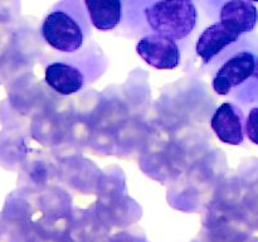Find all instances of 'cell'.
I'll list each match as a JSON object with an SVG mask.
<instances>
[{"instance_id": "5b68a950", "label": "cell", "mask_w": 258, "mask_h": 242, "mask_svg": "<svg viewBox=\"0 0 258 242\" xmlns=\"http://www.w3.org/2000/svg\"><path fill=\"white\" fill-rule=\"evenodd\" d=\"M212 130L217 138L226 144L239 145L243 141L242 112L232 103H222L211 118Z\"/></svg>"}, {"instance_id": "6da1fadb", "label": "cell", "mask_w": 258, "mask_h": 242, "mask_svg": "<svg viewBox=\"0 0 258 242\" xmlns=\"http://www.w3.org/2000/svg\"><path fill=\"white\" fill-rule=\"evenodd\" d=\"M149 25L158 34L171 39H184L196 28V5L191 0H159L145 10Z\"/></svg>"}, {"instance_id": "7a4b0ae2", "label": "cell", "mask_w": 258, "mask_h": 242, "mask_svg": "<svg viewBox=\"0 0 258 242\" xmlns=\"http://www.w3.org/2000/svg\"><path fill=\"white\" fill-rule=\"evenodd\" d=\"M42 35L50 47L59 52H75L83 44V32L80 24L70 14L60 10L45 17Z\"/></svg>"}, {"instance_id": "8992f818", "label": "cell", "mask_w": 258, "mask_h": 242, "mask_svg": "<svg viewBox=\"0 0 258 242\" xmlns=\"http://www.w3.org/2000/svg\"><path fill=\"white\" fill-rule=\"evenodd\" d=\"M219 18L227 29L241 35L251 32L256 27L258 10L247 0H229L222 7Z\"/></svg>"}, {"instance_id": "7c38bea8", "label": "cell", "mask_w": 258, "mask_h": 242, "mask_svg": "<svg viewBox=\"0 0 258 242\" xmlns=\"http://www.w3.org/2000/svg\"><path fill=\"white\" fill-rule=\"evenodd\" d=\"M0 242H2V229H0Z\"/></svg>"}, {"instance_id": "3957f363", "label": "cell", "mask_w": 258, "mask_h": 242, "mask_svg": "<svg viewBox=\"0 0 258 242\" xmlns=\"http://www.w3.org/2000/svg\"><path fill=\"white\" fill-rule=\"evenodd\" d=\"M138 54L156 70H174L180 63V50L171 38L161 34H149L136 45Z\"/></svg>"}, {"instance_id": "52a82bcc", "label": "cell", "mask_w": 258, "mask_h": 242, "mask_svg": "<svg viewBox=\"0 0 258 242\" xmlns=\"http://www.w3.org/2000/svg\"><path fill=\"white\" fill-rule=\"evenodd\" d=\"M238 38V34L227 29L221 22L212 24L199 37L196 45L197 54L203 59L204 63H209L228 45L237 42Z\"/></svg>"}, {"instance_id": "ba28073f", "label": "cell", "mask_w": 258, "mask_h": 242, "mask_svg": "<svg viewBox=\"0 0 258 242\" xmlns=\"http://www.w3.org/2000/svg\"><path fill=\"white\" fill-rule=\"evenodd\" d=\"M45 83L59 95L70 96L82 90L85 85L83 73L67 63L55 62L45 68Z\"/></svg>"}, {"instance_id": "30bf717a", "label": "cell", "mask_w": 258, "mask_h": 242, "mask_svg": "<svg viewBox=\"0 0 258 242\" xmlns=\"http://www.w3.org/2000/svg\"><path fill=\"white\" fill-rule=\"evenodd\" d=\"M246 134L252 143L258 145V107L249 111L246 121Z\"/></svg>"}, {"instance_id": "4fadbf2b", "label": "cell", "mask_w": 258, "mask_h": 242, "mask_svg": "<svg viewBox=\"0 0 258 242\" xmlns=\"http://www.w3.org/2000/svg\"><path fill=\"white\" fill-rule=\"evenodd\" d=\"M252 2H258V0H252Z\"/></svg>"}, {"instance_id": "277c9868", "label": "cell", "mask_w": 258, "mask_h": 242, "mask_svg": "<svg viewBox=\"0 0 258 242\" xmlns=\"http://www.w3.org/2000/svg\"><path fill=\"white\" fill-rule=\"evenodd\" d=\"M257 59L252 53L241 52L229 58L218 70L213 78V90L226 96L232 88L242 85L249 77H254Z\"/></svg>"}, {"instance_id": "8fae6325", "label": "cell", "mask_w": 258, "mask_h": 242, "mask_svg": "<svg viewBox=\"0 0 258 242\" xmlns=\"http://www.w3.org/2000/svg\"><path fill=\"white\" fill-rule=\"evenodd\" d=\"M254 77L258 78V59H257V66H256V72H254Z\"/></svg>"}, {"instance_id": "9c48e42d", "label": "cell", "mask_w": 258, "mask_h": 242, "mask_svg": "<svg viewBox=\"0 0 258 242\" xmlns=\"http://www.w3.org/2000/svg\"><path fill=\"white\" fill-rule=\"evenodd\" d=\"M93 27L102 32L115 29L122 18L121 0H85Z\"/></svg>"}]
</instances>
